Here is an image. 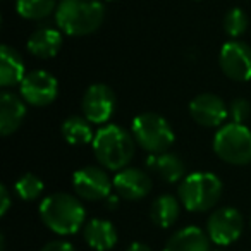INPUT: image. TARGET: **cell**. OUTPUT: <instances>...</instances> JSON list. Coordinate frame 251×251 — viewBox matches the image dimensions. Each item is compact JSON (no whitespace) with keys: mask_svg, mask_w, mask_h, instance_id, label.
Returning <instances> with one entry per match:
<instances>
[{"mask_svg":"<svg viewBox=\"0 0 251 251\" xmlns=\"http://www.w3.org/2000/svg\"><path fill=\"white\" fill-rule=\"evenodd\" d=\"M105 19L100 0H60L55 11L57 26L69 36H86L95 33Z\"/></svg>","mask_w":251,"mask_h":251,"instance_id":"cell-1","label":"cell"},{"mask_svg":"<svg viewBox=\"0 0 251 251\" xmlns=\"http://www.w3.org/2000/svg\"><path fill=\"white\" fill-rule=\"evenodd\" d=\"M93 151L98 164L108 171H122L129 165L136 150V140L121 126H105L95 134Z\"/></svg>","mask_w":251,"mask_h":251,"instance_id":"cell-2","label":"cell"},{"mask_svg":"<svg viewBox=\"0 0 251 251\" xmlns=\"http://www.w3.org/2000/svg\"><path fill=\"white\" fill-rule=\"evenodd\" d=\"M40 217L52 232L60 236L76 234L84 224V206L69 193H53L40 205Z\"/></svg>","mask_w":251,"mask_h":251,"instance_id":"cell-3","label":"cell"},{"mask_svg":"<svg viewBox=\"0 0 251 251\" xmlns=\"http://www.w3.org/2000/svg\"><path fill=\"white\" fill-rule=\"evenodd\" d=\"M222 182L212 172H195L179 184V201L189 212H206L219 203Z\"/></svg>","mask_w":251,"mask_h":251,"instance_id":"cell-4","label":"cell"},{"mask_svg":"<svg viewBox=\"0 0 251 251\" xmlns=\"http://www.w3.org/2000/svg\"><path fill=\"white\" fill-rule=\"evenodd\" d=\"M213 151L226 164H251V131L237 122L224 124L213 138Z\"/></svg>","mask_w":251,"mask_h":251,"instance_id":"cell-5","label":"cell"},{"mask_svg":"<svg viewBox=\"0 0 251 251\" xmlns=\"http://www.w3.org/2000/svg\"><path fill=\"white\" fill-rule=\"evenodd\" d=\"M133 136L136 143L151 155L165 153L174 143V129L169 121L153 112H145L134 119Z\"/></svg>","mask_w":251,"mask_h":251,"instance_id":"cell-6","label":"cell"},{"mask_svg":"<svg viewBox=\"0 0 251 251\" xmlns=\"http://www.w3.org/2000/svg\"><path fill=\"white\" fill-rule=\"evenodd\" d=\"M244 219L239 210L232 206H222L217 208L206 222V234L219 246H227L237 241L243 234Z\"/></svg>","mask_w":251,"mask_h":251,"instance_id":"cell-7","label":"cell"},{"mask_svg":"<svg viewBox=\"0 0 251 251\" xmlns=\"http://www.w3.org/2000/svg\"><path fill=\"white\" fill-rule=\"evenodd\" d=\"M21 86V97L33 107H47L59 95V83L50 73L42 69L31 71L25 76Z\"/></svg>","mask_w":251,"mask_h":251,"instance_id":"cell-8","label":"cell"},{"mask_svg":"<svg viewBox=\"0 0 251 251\" xmlns=\"http://www.w3.org/2000/svg\"><path fill=\"white\" fill-rule=\"evenodd\" d=\"M73 186L79 198L86 201H98V200H107L110 196L114 182H110V177L103 169L88 165V167L76 171L73 177Z\"/></svg>","mask_w":251,"mask_h":251,"instance_id":"cell-9","label":"cell"},{"mask_svg":"<svg viewBox=\"0 0 251 251\" xmlns=\"http://www.w3.org/2000/svg\"><path fill=\"white\" fill-rule=\"evenodd\" d=\"M220 69L232 81L251 79V47L239 40H230L220 50Z\"/></svg>","mask_w":251,"mask_h":251,"instance_id":"cell-10","label":"cell"},{"mask_svg":"<svg viewBox=\"0 0 251 251\" xmlns=\"http://www.w3.org/2000/svg\"><path fill=\"white\" fill-rule=\"evenodd\" d=\"M115 95L107 84H91L83 97V115L91 124H105L115 110Z\"/></svg>","mask_w":251,"mask_h":251,"instance_id":"cell-11","label":"cell"},{"mask_svg":"<svg viewBox=\"0 0 251 251\" xmlns=\"http://www.w3.org/2000/svg\"><path fill=\"white\" fill-rule=\"evenodd\" d=\"M189 114L203 127H222L229 117V107L213 93H201L189 103Z\"/></svg>","mask_w":251,"mask_h":251,"instance_id":"cell-12","label":"cell"},{"mask_svg":"<svg viewBox=\"0 0 251 251\" xmlns=\"http://www.w3.org/2000/svg\"><path fill=\"white\" fill-rule=\"evenodd\" d=\"M114 189L117 195L129 201L141 200L151 191V179L145 171L136 167H126L114 177Z\"/></svg>","mask_w":251,"mask_h":251,"instance_id":"cell-13","label":"cell"},{"mask_svg":"<svg viewBox=\"0 0 251 251\" xmlns=\"http://www.w3.org/2000/svg\"><path fill=\"white\" fill-rule=\"evenodd\" d=\"M26 117V103L11 91L0 93V134L9 136L19 129Z\"/></svg>","mask_w":251,"mask_h":251,"instance_id":"cell-14","label":"cell"},{"mask_svg":"<svg viewBox=\"0 0 251 251\" xmlns=\"http://www.w3.org/2000/svg\"><path fill=\"white\" fill-rule=\"evenodd\" d=\"M26 47H28L29 53L38 59H52L59 53L60 47H62V33L59 29L43 26L29 35Z\"/></svg>","mask_w":251,"mask_h":251,"instance_id":"cell-15","label":"cell"},{"mask_svg":"<svg viewBox=\"0 0 251 251\" xmlns=\"http://www.w3.org/2000/svg\"><path fill=\"white\" fill-rule=\"evenodd\" d=\"M83 237L90 248L97 251H108L117 244V230L114 224L103 219H93L84 226Z\"/></svg>","mask_w":251,"mask_h":251,"instance_id":"cell-16","label":"cell"},{"mask_svg":"<svg viewBox=\"0 0 251 251\" xmlns=\"http://www.w3.org/2000/svg\"><path fill=\"white\" fill-rule=\"evenodd\" d=\"M25 60L18 50L9 45H2L0 49V84L4 88H11L21 84L25 79Z\"/></svg>","mask_w":251,"mask_h":251,"instance_id":"cell-17","label":"cell"},{"mask_svg":"<svg viewBox=\"0 0 251 251\" xmlns=\"http://www.w3.org/2000/svg\"><path fill=\"white\" fill-rule=\"evenodd\" d=\"M208 234L198 227H184L169 237L164 251H210Z\"/></svg>","mask_w":251,"mask_h":251,"instance_id":"cell-18","label":"cell"},{"mask_svg":"<svg viewBox=\"0 0 251 251\" xmlns=\"http://www.w3.org/2000/svg\"><path fill=\"white\" fill-rule=\"evenodd\" d=\"M147 164L165 182H179L184 179V164L174 153L165 151L160 155H151V157H148Z\"/></svg>","mask_w":251,"mask_h":251,"instance_id":"cell-19","label":"cell"},{"mask_svg":"<svg viewBox=\"0 0 251 251\" xmlns=\"http://www.w3.org/2000/svg\"><path fill=\"white\" fill-rule=\"evenodd\" d=\"M60 133L62 138L69 145L74 147H79V145H88L93 143L95 133L93 127H91V122L86 117H81V115H73V117H67L62 122V127H60Z\"/></svg>","mask_w":251,"mask_h":251,"instance_id":"cell-20","label":"cell"},{"mask_svg":"<svg viewBox=\"0 0 251 251\" xmlns=\"http://www.w3.org/2000/svg\"><path fill=\"white\" fill-rule=\"evenodd\" d=\"M179 212H181V206H179L177 198H174L172 195H162L151 203L150 219L155 226L167 229L174 226L176 220L179 219Z\"/></svg>","mask_w":251,"mask_h":251,"instance_id":"cell-21","label":"cell"},{"mask_svg":"<svg viewBox=\"0 0 251 251\" xmlns=\"http://www.w3.org/2000/svg\"><path fill=\"white\" fill-rule=\"evenodd\" d=\"M57 0H16V11L21 18L29 21L45 19L57 11Z\"/></svg>","mask_w":251,"mask_h":251,"instance_id":"cell-22","label":"cell"},{"mask_svg":"<svg viewBox=\"0 0 251 251\" xmlns=\"http://www.w3.org/2000/svg\"><path fill=\"white\" fill-rule=\"evenodd\" d=\"M16 193L25 201H33L43 193V182L35 174H25L18 179L16 182Z\"/></svg>","mask_w":251,"mask_h":251,"instance_id":"cell-23","label":"cell"},{"mask_svg":"<svg viewBox=\"0 0 251 251\" xmlns=\"http://www.w3.org/2000/svg\"><path fill=\"white\" fill-rule=\"evenodd\" d=\"M248 29V16L244 14L243 9H230L226 16H224V31L230 38H239L246 33Z\"/></svg>","mask_w":251,"mask_h":251,"instance_id":"cell-24","label":"cell"},{"mask_svg":"<svg viewBox=\"0 0 251 251\" xmlns=\"http://www.w3.org/2000/svg\"><path fill=\"white\" fill-rule=\"evenodd\" d=\"M251 114V105L246 98H236L230 101L229 105V117L232 119V122L243 124Z\"/></svg>","mask_w":251,"mask_h":251,"instance_id":"cell-25","label":"cell"},{"mask_svg":"<svg viewBox=\"0 0 251 251\" xmlns=\"http://www.w3.org/2000/svg\"><path fill=\"white\" fill-rule=\"evenodd\" d=\"M40 251H76L73 244L66 243V241H50Z\"/></svg>","mask_w":251,"mask_h":251,"instance_id":"cell-26","label":"cell"},{"mask_svg":"<svg viewBox=\"0 0 251 251\" xmlns=\"http://www.w3.org/2000/svg\"><path fill=\"white\" fill-rule=\"evenodd\" d=\"M0 200H2V205H0V215H5L11 208V196H9V189L5 186H0Z\"/></svg>","mask_w":251,"mask_h":251,"instance_id":"cell-27","label":"cell"},{"mask_svg":"<svg viewBox=\"0 0 251 251\" xmlns=\"http://www.w3.org/2000/svg\"><path fill=\"white\" fill-rule=\"evenodd\" d=\"M119 198H121V196H115V195H110L107 198V208H110V210H115L119 206Z\"/></svg>","mask_w":251,"mask_h":251,"instance_id":"cell-28","label":"cell"},{"mask_svg":"<svg viewBox=\"0 0 251 251\" xmlns=\"http://www.w3.org/2000/svg\"><path fill=\"white\" fill-rule=\"evenodd\" d=\"M127 251H151V248L143 243H133L129 248H127Z\"/></svg>","mask_w":251,"mask_h":251,"instance_id":"cell-29","label":"cell"}]
</instances>
